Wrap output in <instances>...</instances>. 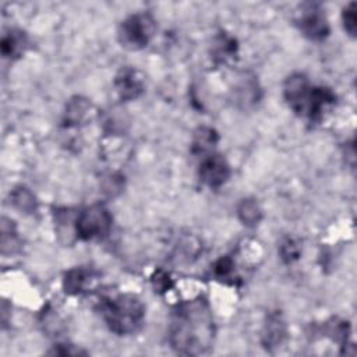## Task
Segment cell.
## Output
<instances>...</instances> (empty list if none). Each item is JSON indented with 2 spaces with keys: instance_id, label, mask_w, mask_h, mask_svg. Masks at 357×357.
<instances>
[{
  "instance_id": "cell-1",
  "label": "cell",
  "mask_w": 357,
  "mask_h": 357,
  "mask_svg": "<svg viewBox=\"0 0 357 357\" xmlns=\"http://www.w3.org/2000/svg\"><path fill=\"white\" fill-rule=\"evenodd\" d=\"M215 340V324L206 300L177 304L170 315L169 342L172 347L187 356H198L211 350Z\"/></svg>"
},
{
  "instance_id": "cell-2",
  "label": "cell",
  "mask_w": 357,
  "mask_h": 357,
  "mask_svg": "<svg viewBox=\"0 0 357 357\" xmlns=\"http://www.w3.org/2000/svg\"><path fill=\"white\" fill-rule=\"evenodd\" d=\"M100 314L107 328L116 335L135 333L144 324L145 307L134 294L106 297L100 303Z\"/></svg>"
},
{
  "instance_id": "cell-3",
  "label": "cell",
  "mask_w": 357,
  "mask_h": 357,
  "mask_svg": "<svg viewBox=\"0 0 357 357\" xmlns=\"http://www.w3.org/2000/svg\"><path fill=\"white\" fill-rule=\"evenodd\" d=\"M155 31L156 22L149 13H135L120 24L117 38L123 47L128 50H139L148 46Z\"/></svg>"
},
{
  "instance_id": "cell-4",
  "label": "cell",
  "mask_w": 357,
  "mask_h": 357,
  "mask_svg": "<svg viewBox=\"0 0 357 357\" xmlns=\"http://www.w3.org/2000/svg\"><path fill=\"white\" fill-rule=\"evenodd\" d=\"M113 218L105 205L95 204L84 208L75 219V233L81 240L103 238L112 229Z\"/></svg>"
},
{
  "instance_id": "cell-5",
  "label": "cell",
  "mask_w": 357,
  "mask_h": 357,
  "mask_svg": "<svg viewBox=\"0 0 357 357\" xmlns=\"http://www.w3.org/2000/svg\"><path fill=\"white\" fill-rule=\"evenodd\" d=\"M312 93L314 85H311L310 79L301 73L289 75L283 84L284 100L287 102L289 107L298 116H308Z\"/></svg>"
},
{
  "instance_id": "cell-6",
  "label": "cell",
  "mask_w": 357,
  "mask_h": 357,
  "mask_svg": "<svg viewBox=\"0 0 357 357\" xmlns=\"http://www.w3.org/2000/svg\"><path fill=\"white\" fill-rule=\"evenodd\" d=\"M113 86L120 100H135L145 91V77L138 68L132 66H124L116 74Z\"/></svg>"
},
{
  "instance_id": "cell-7",
  "label": "cell",
  "mask_w": 357,
  "mask_h": 357,
  "mask_svg": "<svg viewBox=\"0 0 357 357\" xmlns=\"http://www.w3.org/2000/svg\"><path fill=\"white\" fill-rule=\"evenodd\" d=\"M300 31L311 40H322L329 35V24L322 8L315 3L304 4L297 18Z\"/></svg>"
},
{
  "instance_id": "cell-8",
  "label": "cell",
  "mask_w": 357,
  "mask_h": 357,
  "mask_svg": "<svg viewBox=\"0 0 357 357\" xmlns=\"http://www.w3.org/2000/svg\"><path fill=\"white\" fill-rule=\"evenodd\" d=\"M198 173L201 181L208 187L219 188L230 178L231 170L230 165L222 155L212 152L202 158Z\"/></svg>"
},
{
  "instance_id": "cell-9",
  "label": "cell",
  "mask_w": 357,
  "mask_h": 357,
  "mask_svg": "<svg viewBox=\"0 0 357 357\" xmlns=\"http://www.w3.org/2000/svg\"><path fill=\"white\" fill-rule=\"evenodd\" d=\"M93 109L92 103L82 98V96H74L68 100L64 112V126L67 127H77L81 124H85L92 117Z\"/></svg>"
},
{
  "instance_id": "cell-10",
  "label": "cell",
  "mask_w": 357,
  "mask_h": 357,
  "mask_svg": "<svg viewBox=\"0 0 357 357\" xmlns=\"http://www.w3.org/2000/svg\"><path fill=\"white\" fill-rule=\"evenodd\" d=\"M28 36L21 29H8L3 33L0 49L4 59H20L28 49Z\"/></svg>"
},
{
  "instance_id": "cell-11",
  "label": "cell",
  "mask_w": 357,
  "mask_h": 357,
  "mask_svg": "<svg viewBox=\"0 0 357 357\" xmlns=\"http://www.w3.org/2000/svg\"><path fill=\"white\" fill-rule=\"evenodd\" d=\"M286 336V324L279 312H271L266 317V321L264 324L261 342L264 347L273 349L278 347Z\"/></svg>"
},
{
  "instance_id": "cell-12",
  "label": "cell",
  "mask_w": 357,
  "mask_h": 357,
  "mask_svg": "<svg viewBox=\"0 0 357 357\" xmlns=\"http://www.w3.org/2000/svg\"><path fill=\"white\" fill-rule=\"evenodd\" d=\"M93 280V272L86 268H74L66 272L63 279V289L67 294H79Z\"/></svg>"
},
{
  "instance_id": "cell-13",
  "label": "cell",
  "mask_w": 357,
  "mask_h": 357,
  "mask_svg": "<svg viewBox=\"0 0 357 357\" xmlns=\"http://www.w3.org/2000/svg\"><path fill=\"white\" fill-rule=\"evenodd\" d=\"M219 141V135L216 130L211 127H198L194 131L191 139V152L194 155H201L202 158L212 153L215 145Z\"/></svg>"
},
{
  "instance_id": "cell-14",
  "label": "cell",
  "mask_w": 357,
  "mask_h": 357,
  "mask_svg": "<svg viewBox=\"0 0 357 357\" xmlns=\"http://www.w3.org/2000/svg\"><path fill=\"white\" fill-rule=\"evenodd\" d=\"M237 216L243 225L254 227L262 219V208L257 199L244 198L237 205Z\"/></svg>"
},
{
  "instance_id": "cell-15",
  "label": "cell",
  "mask_w": 357,
  "mask_h": 357,
  "mask_svg": "<svg viewBox=\"0 0 357 357\" xmlns=\"http://www.w3.org/2000/svg\"><path fill=\"white\" fill-rule=\"evenodd\" d=\"M11 204L24 213H33L38 208V201L32 191L24 185L15 187L10 194Z\"/></svg>"
},
{
  "instance_id": "cell-16",
  "label": "cell",
  "mask_w": 357,
  "mask_h": 357,
  "mask_svg": "<svg viewBox=\"0 0 357 357\" xmlns=\"http://www.w3.org/2000/svg\"><path fill=\"white\" fill-rule=\"evenodd\" d=\"M236 52H237V42H236L234 38H231L226 33H219L215 38L212 57L216 63L226 61L233 54H236Z\"/></svg>"
},
{
  "instance_id": "cell-17",
  "label": "cell",
  "mask_w": 357,
  "mask_h": 357,
  "mask_svg": "<svg viewBox=\"0 0 357 357\" xmlns=\"http://www.w3.org/2000/svg\"><path fill=\"white\" fill-rule=\"evenodd\" d=\"M18 250V237L15 225L11 219L3 218L1 220V252L11 254Z\"/></svg>"
},
{
  "instance_id": "cell-18",
  "label": "cell",
  "mask_w": 357,
  "mask_h": 357,
  "mask_svg": "<svg viewBox=\"0 0 357 357\" xmlns=\"http://www.w3.org/2000/svg\"><path fill=\"white\" fill-rule=\"evenodd\" d=\"M279 254L286 264H291L300 258L301 245L296 238L286 237L279 245Z\"/></svg>"
},
{
  "instance_id": "cell-19",
  "label": "cell",
  "mask_w": 357,
  "mask_h": 357,
  "mask_svg": "<svg viewBox=\"0 0 357 357\" xmlns=\"http://www.w3.org/2000/svg\"><path fill=\"white\" fill-rule=\"evenodd\" d=\"M342 21H343V26L344 31L350 35V36H356L357 32V13H356V3H349L343 13H342Z\"/></svg>"
},
{
  "instance_id": "cell-20",
  "label": "cell",
  "mask_w": 357,
  "mask_h": 357,
  "mask_svg": "<svg viewBox=\"0 0 357 357\" xmlns=\"http://www.w3.org/2000/svg\"><path fill=\"white\" fill-rule=\"evenodd\" d=\"M234 271V262L229 255L220 257L215 264H213V273L218 279H229L231 278Z\"/></svg>"
},
{
  "instance_id": "cell-21",
  "label": "cell",
  "mask_w": 357,
  "mask_h": 357,
  "mask_svg": "<svg viewBox=\"0 0 357 357\" xmlns=\"http://www.w3.org/2000/svg\"><path fill=\"white\" fill-rule=\"evenodd\" d=\"M152 283H153V287L156 289V291H159V293L167 291L173 286V282H172L170 276L165 271H162V269H158L152 275Z\"/></svg>"
},
{
  "instance_id": "cell-22",
  "label": "cell",
  "mask_w": 357,
  "mask_h": 357,
  "mask_svg": "<svg viewBox=\"0 0 357 357\" xmlns=\"http://www.w3.org/2000/svg\"><path fill=\"white\" fill-rule=\"evenodd\" d=\"M123 188V177L120 174H112L109 177L105 178V183H103V191L113 197L116 194H119Z\"/></svg>"
},
{
  "instance_id": "cell-23",
  "label": "cell",
  "mask_w": 357,
  "mask_h": 357,
  "mask_svg": "<svg viewBox=\"0 0 357 357\" xmlns=\"http://www.w3.org/2000/svg\"><path fill=\"white\" fill-rule=\"evenodd\" d=\"M47 354H56V356H79L86 354V351L77 349L73 344H57L52 350L47 351Z\"/></svg>"
}]
</instances>
